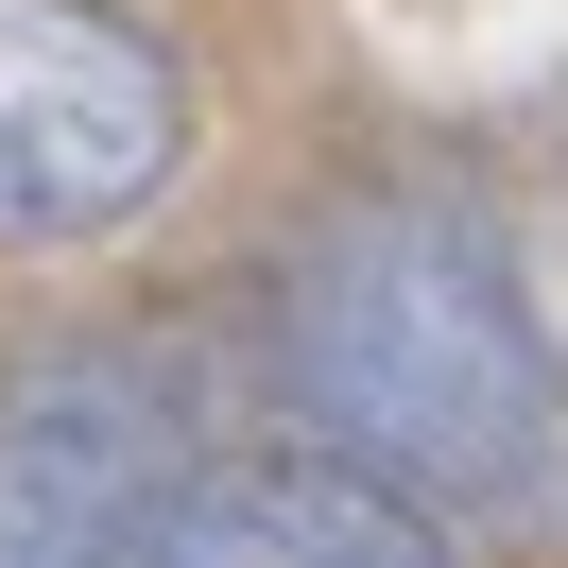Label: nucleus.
<instances>
[{"mask_svg": "<svg viewBox=\"0 0 568 568\" xmlns=\"http://www.w3.org/2000/svg\"><path fill=\"white\" fill-rule=\"evenodd\" d=\"M276 362H293V414L327 430L345 483L568 551V379H551V327H534L483 207H448V190L327 207L293 242Z\"/></svg>", "mask_w": 568, "mask_h": 568, "instance_id": "1", "label": "nucleus"}, {"mask_svg": "<svg viewBox=\"0 0 568 568\" xmlns=\"http://www.w3.org/2000/svg\"><path fill=\"white\" fill-rule=\"evenodd\" d=\"M190 155V70L121 0H0V242H104Z\"/></svg>", "mask_w": 568, "mask_h": 568, "instance_id": "2", "label": "nucleus"}, {"mask_svg": "<svg viewBox=\"0 0 568 568\" xmlns=\"http://www.w3.org/2000/svg\"><path fill=\"white\" fill-rule=\"evenodd\" d=\"M173 483H190L173 465V396L139 362H18L0 379V568H87Z\"/></svg>", "mask_w": 568, "mask_h": 568, "instance_id": "3", "label": "nucleus"}, {"mask_svg": "<svg viewBox=\"0 0 568 568\" xmlns=\"http://www.w3.org/2000/svg\"><path fill=\"white\" fill-rule=\"evenodd\" d=\"M87 568H448L414 499L345 483L327 448H258V465H190L155 517H121Z\"/></svg>", "mask_w": 568, "mask_h": 568, "instance_id": "4", "label": "nucleus"}]
</instances>
